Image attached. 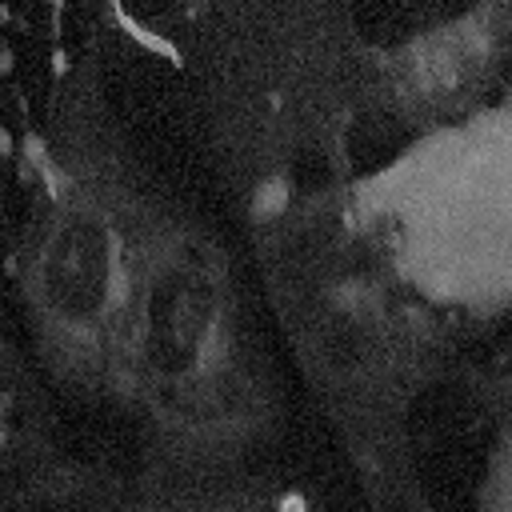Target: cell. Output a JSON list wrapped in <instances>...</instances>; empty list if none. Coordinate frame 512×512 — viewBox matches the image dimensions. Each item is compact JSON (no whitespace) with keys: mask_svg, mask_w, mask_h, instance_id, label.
Segmentation results:
<instances>
[{"mask_svg":"<svg viewBox=\"0 0 512 512\" xmlns=\"http://www.w3.org/2000/svg\"><path fill=\"white\" fill-rule=\"evenodd\" d=\"M364 192L380 248L416 292L512 300V108L412 144Z\"/></svg>","mask_w":512,"mask_h":512,"instance_id":"1","label":"cell"}]
</instances>
